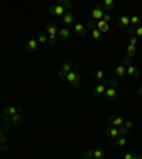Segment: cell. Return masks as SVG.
<instances>
[{"label": "cell", "instance_id": "cell-41", "mask_svg": "<svg viewBox=\"0 0 142 159\" xmlns=\"http://www.w3.org/2000/svg\"><path fill=\"white\" fill-rule=\"evenodd\" d=\"M0 11H2V4H0Z\"/></svg>", "mask_w": 142, "mask_h": 159}, {"label": "cell", "instance_id": "cell-2", "mask_svg": "<svg viewBox=\"0 0 142 159\" xmlns=\"http://www.w3.org/2000/svg\"><path fill=\"white\" fill-rule=\"evenodd\" d=\"M46 30H47V36H48V44H51V46H56V44L60 41L58 37H57V33H58V27H57L56 24L50 23V24H47V26H46Z\"/></svg>", "mask_w": 142, "mask_h": 159}, {"label": "cell", "instance_id": "cell-34", "mask_svg": "<svg viewBox=\"0 0 142 159\" xmlns=\"http://www.w3.org/2000/svg\"><path fill=\"white\" fill-rule=\"evenodd\" d=\"M135 36L138 37V39H142V26H139L135 29Z\"/></svg>", "mask_w": 142, "mask_h": 159}, {"label": "cell", "instance_id": "cell-6", "mask_svg": "<svg viewBox=\"0 0 142 159\" xmlns=\"http://www.w3.org/2000/svg\"><path fill=\"white\" fill-rule=\"evenodd\" d=\"M104 14H105V11L103 10L101 4H99V6L93 7V10H91V19H93L94 21H99V20H103Z\"/></svg>", "mask_w": 142, "mask_h": 159}, {"label": "cell", "instance_id": "cell-15", "mask_svg": "<svg viewBox=\"0 0 142 159\" xmlns=\"http://www.w3.org/2000/svg\"><path fill=\"white\" fill-rule=\"evenodd\" d=\"M131 26V20H129L128 14H122V16L118 19V27L119 29H125V27Z\"/></svg>", "mask_w": 142, "mask_h": 159}, {"label": "cell", "instance_id": "cell-40", "mask_svg": "<svg viewBox=\"0 0 142 159\" xmlns=\"http://www.w3.org/2000/svg\"><path fill=\"white\" fill-rule=\"evenodd\" d=\"M138 159H142V155H138Z\"/></svg>", "mask_w": 142, "mask_h": 159}, {"label": "cell", "instance_id": "cell-23", "mask_svg": "<svg viewBox=\"0 0 142 159\" xmlns=\"http://www.w3.org/2000/svg\"><path fill=\"white\" fill-rule=\"evenodd\" d=\"M91 36H93V39L95 40V41H101V40H103V36H104V34L101 33V31H99V30L95 27V29L91 30Z\"/></svg>", "mask_w": 142, "mask_h": 159}, {"label": "cell", "instance_id": "cell-36", "mask_svg": "<svg viewBox=\"0 0 142 159\" xmlns=\"http://www.w3.org/2000/svg\"><path fill=\"white\" fill-rule=\"evenodd\" d=\"M7 141V136L3 134V131L0 129V143H3V142H6Z\"/></svg>", "mask_w": 142, "mask_h": 159}, {"label": "cell", "instance_id": "cell-11", "mask_svg": "<svg viewBox=\"0 0 142 159\" xmlns=\"http://www.w3.org/2000/svg\"><path fill=\"white\" fill-rule=\"evenodd\" d=\"M60 20H61V23H63L64 27H68L70 24L74 23V20H76V19H74V14L71 13V11H66V13H64V16L61 17Z\"/></svg>", "mask_w": 142, "mask_h": 159}, {"label": "cell", "instance_id": "cell-19", "mask_svg": "<svg viewBox=\"0 0 142 159\" xmlns=\"http://www.w3.org/2000/svg\"><path fill=\"white\" fill-rule=\"evenodd\" d=\"M95 26H97V29H98L103 34H107V33L109 31V24H108V23H105L104 20H99V21H97Z\"/></svg>", "mask_w": 142, "mask_h": 159}, {"label": "cell", "instance_id": "cell-22", "mask_svg": "<svg viewBox=\"0 0 142 159\" xmlns=\"http://www.w3.org/2000/svg\"><path fill=\"white\" fill-rule=\"evenodd\" d=\"M129 20H131V27H132V29H136V27L141 26V17H139L138 14L129 16Z\"/></svg>", "mask_w": 142, "mask_h": 159}, {"label": "cell", "instance_id": "cell-1", "mask_svg": "<svg viewBox=\"0 0 142 159\" xmlns=\"http://www.w3.org/2000/svg\"><path fill=\"white\" fill-rule=\"evenodd\" d=\"M107 152L101 148H89L83 152V159H104Z\"/></svg>", "mask_w": 142, "mask_h": 159}, {"label": "cell", "instance_id": "cell-13", "mask_svg": "<svg viewBox=\"0 0 142 159\" xmlns=\"http://www.w3.org/2000/svg\"><path fill=\"white\" fill-rule=\"evenodd\" d=\"M73 31H74V34H77V36H80V37H84L87 34V29H85V26H84L83 23L74 24Z\"/></svg>", "mask_w": 142, "mask_h": 159}, {"label": "cell", "instance_id": "cell-39", "mask_svg": "<svg viewBox=\"0 0 142 159\" xmlns=\"http://www.w3.org/2000/svg\"><path fill=\"white\" fill-rule=\"evenodd\" d=\"M138 95H139V97H142V85H141V87H138Z\"/></svg>", "mask_w": 142, "mask_h": 159}, {"label": "cell", "instance_id": "cell-3", "mask_svg": "<svg viewBox=\"0 0 142 159\" xmlns=\"http://www.w3.org/2000/svg\"><path fill=\"white\" fill-rule=\"evenodd\" d=\"M17 112H23V108L21 107H16V105H6L3 109V121L4 124H7L10 121V118Z\"/></svg>", "mask_w": 142, "mask_h": 159}, {"label": "cell", "instance_id": "cell-9", "mask_svg": "<svg viewBox=\"0 0 142 159\" xmlns=\"http://www.w3.org/2000/svg\"><path fill=\"white\" fill-rule=\"evenodd\" d=\"M124 122H125V119H124L122 116H119V115H111L109 116V125L117 126V128H121V126L124 125Z\"/></svg>", "mask_w": 142, "mask_h": 159}, {"label": "cell", "instance_id": "cell-5", "mask_svg": "<svg viewBox=\"0 0 142 159\" xmlns=\"http://www.w3.org/2000/svg\"><path fill=\"white\" fill-rule=\"evenodd\" d=\"M70 71H73V63L71 61H64L63 66H61V68H60V71L57 73V75L60 77V78H66V75L70 73Z\"/></svg>", "mask_w": 142, "mask_h": 159}, {"label": "cell", "instance_id": "cell-16", "mask_svg": "<svg viewBox=\"0 0 142 159\" xmlns=\"http://www.w3.org/2000/svg\"><path fill=\"white\" fill-rule=\"evenodd\" d=\"M126 74H128V77H131V78H138L139 74H141V71H139L138 67H135L132 64V66L126 67Z\"/></svg>", "mask_w": 142, "mask_h": 159}, {"label": "cell", "instance_id": "cell-20", "mask_svg": "<svg viewBox=\"0 0 142 159\" xmlns=\"http://www.w3.org/2000/svg\"><path fill=\"white\" fill-rule=\"evenodd\" d=\"M101 7H103L104 11H112L115 9V3H114V0H104Z\"/></svg>", "mask_w": 142, "mask_h": 159}, {"label": "cell", "instance_id": "cell-38", "mask_svg": "<svg viewBox=\"0 0 142 159\" xmlns=\"http://www.w3.org/2000/svg\"><path fill=\"white\" fill-rule=\"evenodd\" d=\"M103 20L105 21V23H108L109 20H111V16H109L108 13H105V14H104V17H103Z\"/></svg>", "mask_w": 142, "mask_h": 159}, {"label": "cell", "instance_id": "cell-29", "mask_svg": "<svg viewBox=\"0 0 142 159\" xmlns=\"http://www.w3.org/2000/svg\"><path fill=\"white\" fill-rule=\"evenodd\" d=\"M122 128L125 129L126 132H129V131H131V129L134 128V122H132V121H131V119H125V122H124Z\"/></svg>", "mask_w": 142, "mask_h": 159}, {"label": "cell", "instance_id": "cell-28", "mask_svg": "<svg viewBox=\"0 0 142 159\" xmlns=\"http://www.w3.org/2000/svg\"><path fill=\"white\" fill-rule=\"evenodd\" d=\"M126 54H128V57H131V58H132V57L136 54V47L128 44V47H126Z\"/></svg>", "mask_w": 142, "mask_h": 159}, {"label": "cell", "instance_id": "cell-17", "mask_svg": "<svg viewBox=\"0 0 142 159\" xmlns=\"http://www.w3.org/2000/svg\"><path fill=\"white\" fill-rule=\"evenodd\" d=\"M10 122H11V125H14V126H20L21 122H23V114L21 112L14 114V115L10 118Z\"/></svg>", "mask_w": 142, "mask_h": 159}, {"label": "cell", "instance_id": "cell-33", "mask_svg": "<svg viewBox=\"0 0 142 159\" xmlns=\"http://www.w3.org/2000/svg\"><path fill=\"white\" fill-rule=\"evenodd\" d=\"M124 159H138V155H134V153L128 152V153L124 155Z\"/></svg>", "mask_w": 142, "mask_h": 159}, {"label": "cell", "instance_id": "cell-32", "mask_svg": "<svg viewBox=\"0 0 142 159\" xmlns=\"http://www.w3.org/2000/svg\"><path fill=\"white\" fill-rule=\"evenodd\" d=\"M138 37L136 36H129V44H131V46H136V44H138Z\"/></svg>", "mask_w": 142, "mask_h": 159}, {"label": "cell", "instance_id": "cell-8", "mask_svg": "<svg viewBox=\"0 0 142 159\" xmlns=\"http://www.w3.org/2000/svg\"><path fill=\"white\" fill-rule=\"evenodd\" d=\"M108 84H109V80H105V81H103V83H99L98 85L94 87L93 94L94 95H103V94H105L107 85H108Z\"/></svg>", "mask_w": 142, "mask_h": 159}, {"label": "cell", "instance_id": "cell-30", "mask_svg": "<svg viewBox=\"0 0 142 159\" xmlns=\"http://www.w3.org/2000/svg\"><path fill=\"white\" fill-rule=\"evenodd\" d=\"M122 66L125 67H129V66H132V58H131V57H125V58L122 60Z\"/></svg>", "mask_w": 142, "mask_h": 159}, {"label": "cell", "instance_id": "cell-14", "mask_svg": "<svg viewBox=\"0 0 142 159\" xmlns=\"http://www.w3.org/2000/svg\"><path fill=\"white\" fill-rule=\"evenodd\" d=\"M37 47H39V41H37V39H30L26 43V51L27 53H33V51L37 50Z\"/></svg>", "mask_w": 142, "mask_h": 159}, {"label": "cell", "instance_id": "cell-10", "mask_svg": "<svg viewBox=\"0 0 142 159\" xmlns=\"http://www.w3.org/2000/svg\"><path fill=\"white\" fill-rule=\"evenodd\" d=\"M105 134L109 136V139H112V141H115L117 138H118L119 135H121V132H119V128H117V126H108V128L105 129Z\"/></svg>", "mask_w": 142, "mask_h": 159}, {"label": "cell", "instance_id": "cell-24", "mask_svg": "<svg viewBox=\"0 0 142 159\" xmlns=\"http://www.w3.org/2000/svg\"><path fill=\"white\" fill-rule=\"evenodd\" d=\"M115 74H117V77H118V78H122V77L126 75V68L122 66V64H121V66H118L115 68Z\"/></svg>", "mask_w": 142, "mask_h": 159}, {"label": "cell", "instance_id": "cell-27", "mask_svg": "<svg viewBox=\"0 0 142 159\" xmlns=\"http://www.w3.org/2000/svg\"><path fill=\"white\" fill-rule=\"evenodd\" d=\"M60 4L64 7V10H66V11H70V10L73 9V6H74L73 2H68V0H61V2H60Z\"/></svg>", "mask_w": 142, "mask_h": 159}, {"label": "cell", "instance_id": "cell-4", "mask_svg": "<svg viewBox=\"0 0 142 159\" xmlns=\"http://www.w3.org/2000/svg\"><path fill=\"white\" fill-rule=\"evenodd\" d=\"M64 80H66L71 87H78L80 84H81V77H80V74L77 73V71H74V70L73 71H70Z\"/></svg>", "mask_w": 142, "mask_h": 159}, {"label": "cell", "instance_id": "cell-26", "mask_svg": "<svg viewBox=\"0 0 142 159\" xmlns=\"http://www.w3.org/2000/svg\"><path fill=\"white\" fill-rule=\"evenodd\" d=\"M37 41H39V44H46L48 43V36L44 33H39L37 34Z\"/></svg>", "mask_w": 142, "mask_h": 159}, {"label": "cell", "instance_id": "cell-7", "mask_svg": "<svg viewBox=\"0 0 142 159\" xmlns=\"http://www.w3.org/2000/svg\"><path fill=\"white\" fill-rule=\"evenodd\" d=\"M64 13H66V10H64V7L61 6L60 3L50 7V14L54 16V17H60V19H61V17L64 16Z\"/></svg>", "mask_w": 142, "mask_h": 159}, {"label": "cell", "instance_id": "cell-37", "mask_svg": "<svg viewBox=\"0 0 142 159\" xmlns=\"http://www.w3.org/2000/svg\"><path fill=\"white\" fill-rule=\"evenodd\" d=\"M7 149H9V146H7V145H2V143H0V153L6 152Z\"/></svg>", "mask_w": 142, "mask_h": 159}, {"label": "cell", "instance_id": "cell-12", "mask_svg": "<svg viewBox=\"0 0 142 159\" xmlns=\"http://www.w3.org/2000/svg\"><path fill=\"white\" fill-rule=\"evenodd\" d=\"M57 37L58 40H67L71 37V30L68 27H60L58 29V33H57Z\"/></svg>", "mask_w": 142, "mask_h": 159}, {"label": "cell", "instance_id": "cell-21", "mask_svg": "<svg viewBox=\"0 0 142 159\" xmlns=\"http://www.w3.org/2000/svg\"><path fill=\"white\" fill-rule=\"evenodd\" d=\"M105 98L108 99V101H112V99H115V98H117V88H112V87L107 88V91H105Z\"/></svg>", "mask_w": 142, "mask_h": 159}, {"label": "cell", "instance_id": "cell-25", "mask_svg": "<svg viewBox=\"0 0 142 159\" xmlns=\"http://www.w3.org/2000/svg\"><path fill=\"white\" fill-rule=\"evenodd\" d=\"M126 136H122V135H119L118 138L115 139V143H117V146H119V148H122V146H125L126 145Z\"/></svg>", "mask_w": 142, "mask_h": 159}, {"label": "cell", "instance_id": "cell-18", "mask_svg": "<svg viewBox=\"0 0 142 159\" xmlns=\"http://www.w3.org/2000/svg\"><path fill=\"white\" fill-rule=\"evenodd\" d=\"M93 77H94V80H98V81H101V83H103V81H105V80H108L105 77V73H104L101 68H95V70H94V71H93Z\"/></svg>", "mask_w": 142, "mask_h": 159}, {"label": "cell", "instance_id": "cell-35", "mask_svg": "<svg viewBox=\"0 0 142 159\" xmlns=\"http://www.w3.org/2000/svg\"><path fill=\"white\" fill-rule=\"evenodd\" d=\"M109 85L112 87V88H118V80H117V78L109 80Z\"/></svg>", "mask_w": 142, "mask_h": 159}, {"label": "cell", "instance_id": "cell-31", "mask_svg": "<svg viewBox=\"0 0 142 159\" xmlns=\"http://www.w3.org/2000/svg\"><path fill=\"white\" fill-rule=\"evenodd\" d=\"M95 23H97V21H94V20L93 19H89V20H87V27H88V29L89 30H93V29H95Z\"/></svg>", "mask_w": 142, "mask_h": 159}]
</instances>
